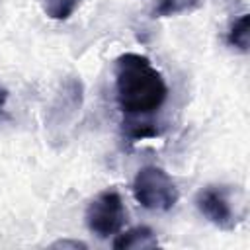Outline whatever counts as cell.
Instances as JSON below:
<instances>
[{"instance_id":"obj_5","label":"cell","mask_w":250,"mask_h":250,"mask_svg":"<svg viewBox=\"0 0 250 250\" xmlns=\"http://www.w3.org/2000/svg\"><path fill=\"white\" fill-rule=\"evenodd\" d=\"M158 246V238L154 234V230L150 227H133L125 232H117V238L113 240V248L115 250H145V248H156Z\"/></svg>"},{"instance_id":"obj_8","label":"cell","mask_w":250,"mask_h":250,"mask_svg":"<svg viewBox=\"0 0 250 250\" xmlns=\"http://www.w3.org/2000/svg\"><path fill=\"white\" fill-rule=\"evenodd\" d=\"M78 4L80 0H43V12L51 20L64 21L76 12Z\"/></svg>"},{"instance_id":"obj_6","label":"cell","mask_w":250,"mask_h":250,"mask_svg":"<svg viewBox=\"0 0 250 250\" xmlns=\"http://www.w3.org/2000/svg\"><path fill=\"white\" fill-rule=\"evenodd\" d=\"M203 4V0H158V4L152 8V18H172L178 14H186L191 10H197Z\"/></svg>"},{"instance_id":"obj_2","label":"cell","mask_w":250,"mask_h":250,"mask_svg":"<svg viewBox=\"0 0 250 250\" xmlns=\"http://www.w3.org/2000/svg\"><path fill=\"white\" fill-rule=\"evenodd\" d=\"M131 189L135 201L148 211H170L180 199L176 182L168 176L166 170L152 164L139 168Z\"/></svg>"},{"instance_id":"obj_7","label":"cell","mask_w":250,"mask_h":250,"mask_svg":"<svg viewBox=\"0 0 250 250\" xmlns=\"http://www.w3.org/2000/svg\"><path fill=\"white\" fill-rule=\"evenodd\" d=\"M248 31H250V16L248 14H242L230 25V29L227 33V43L232 49H238L242 53H248Z\"/></svg>"},{"instance_id":"obj_4","label":"cell","mask_w":250,"mask_h":250,"mask_svg":"<svg viewBox=\"0 0 250 250\" xmlns=\"http://www.w3.org/2000/svg\"><path fill=\"white\" fill-rule=\"evenodd\" d=\"M195 207L211 225L221 230H232L240 221L232 209L229 191L223 186H207L199 189L195 195Z\"/></svg>"},{"instance_id":"obj_3","label":"cell","mask_w":250,"mask_h":250,"mask_svg":"<svg viewBox=\"0 0 250 250\" xmlns=\"http://www.w3.org/2000/svg\"><path fill=\"white\" fill-rule=\"evenodd\" d=\"M86 227L92 234L98 238H109L115 236L125 221H127V211L123 205V199L117 189H104L100 191L86 207L84 213Z\"/></svg>"},{"instance_id":"obj_10","label":"cell","mask_w":250,"mask_h":250,"mask_svg":"<svg viewBox=\"0 0 250 250\" xmlns=\"http://www.w3.org/2000/svg\"><path fill=\"white\" fill-rule=\"evenodd\" d=\"M51 246H53V248H74V250H78V248H88L86 242H80V240H57V242H53Z\"/></svg>"},{"instance_id":"obj_11","label":"cell","mask_w":250,"mask_h":250,"mask_svg":"<svg viewBox=\"0 0 250 250\" xmlns=\"http://www.w3.org/2000/svg\"><path fill=\"white\" fill-rule=\"evenodd\" d=\"M6 102H8V90L4 86H0V115H2L4 107H6Z\"/></svg>"},{"instance_id":"obj_9","label":"cell","mask_w":250,"mask_h":250,"mask_svg":"<svg viewBox=\"0 0 250 250\" xmlns=\"http://www.w3.org/2000/svg\"><path fill=\"white\" fill-rule=\"evenodd\" d=\"M123 135L129 139V143H135V141H141V139L156 137V135H160V131L150 121H135V119H129L127 123H123Z\"/></svg>"},{"instance_id":"obj_1","label":"cell","mask_w":250,"mask_h":250,"mask_svg":"<svg viewBox=\"0 0 250 250\" xmlns=\"http://www.w3.org/2000/svg\"><path fill=\"white\" fill-rule=\"evenodd\" d=\"M115 98L119 109L129 117L156 111L168 96L164 76L139 53H123L115 59Z\"/></svg>"}]
</instances>
